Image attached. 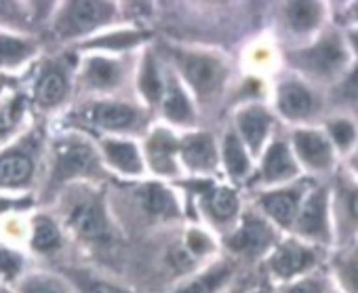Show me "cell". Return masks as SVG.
Segmentation results:
<instances>
[{
    "label": "cell",
    "mask_w": 358,
    "mask_h": 293,
    "mask_svg": "<svg viewBox=\"0 0 358 293\" xmlns=\"http://www.w3.org/2000/svg\"><path fill=\"white\" fill-rule=\"evenodd\" d=\"M222 161H224V167H226L228 176L232 180H236V182L249 178L251 171H253V159H251L249 150L245 148V143L241 141V137L236 135L234 129L224 135Z\"/></svg>",
    "instance_id": "24"
},
{
    "label": "cell",
    "mask_w": 358,
    "mask_h": 293,
    "mask_svg": "<svg viewBox=\"0 0 358 293\" xmlns=\"http://www.w3.org/2000/svg\"><path fill=\"white\" fill-rule=\"evenodd\" d=\"M331 24L339 30L358 28V3H343V9L331 11Z\"/></svg>",
    "instance_id": "37"
},
{
    "label": "cell",
    "mask_w": 358,
    "mask_h": 293,
    "mask_svg": "<svg viewBox=\"0 0 358 293\" xmlns=\"http://www.w3.org/2000/svg\"><path fill=\"white\" fill-rule=\"evenodd\" d=\"M0 87H3V80H0Z\"/></svg>",
    "instance_id": "46"
},
{
    "label": "cell",
    "mask_w": 358,
    "mask_h": 293,
    "mask_svg": "<svg viewBox=\"0 0 358 293\" xmlns=\"http://www.w3.org/2000/svg\"><path fill=\"white\" fill-rule=\"evenodd\" d=\"M327 270L339 293H358V241L329 253Z\"/></svg>",
    "instance_id": "17"
},
{
    "label": "cell",
    "mask_w": 358,
    "mask_h": 293,
    "mask_svg": "<svg viewBox=\"0 0 358 293\" xmlns=\"http://www.w3.org/2000/svg\"><path fill=\"white\" fill-rule=\"evenodd\" d=\"M289 234L314 247L333 251L335 232H333V217H331L329 180H318L308 190Z\"/></svg>",
    "instance_id": "2"
},
{
    "label": "cell",
    "mask_w": 358,
    "mask_h": 293,
    "mask_svg": "<svg viewBox=\"0 0 358 293\" xmlns=\"http://www.w3.org/2000/svg\"><path fill=\"white\" fill-rule=\"evenodd\" d=\"M103 155L108 163L124 173V176H139L143 171V161L137 150V145L129 139H103L101 141Z\"/></svg>",
    "instance_id": "23"
},
{
    "label": "cell",
    "mask_w": 358,
    "mask_h": 293,
    "mask_svg": "<svg viewBox=\"0 0 358 293\" xmlns=\"http://www.w3.org/2000/svg\"><path fill=\"white\" fill-rule=\"evenodd\" d=\"M285 62L291 74L327 93L345 74L354 57L348 49L343 32L329 24L316 38L287 49Z\"/></svg>",
    "instance_id": "1"
},
{
    "label": "cell",
    "mask_w": 358,
    "mask_h": 293,
    "mask_svg": "<svg viewBox=\"0 0 358 293\" xmlns=\"http://www.w3.org/2000/svg\"><path fill=\"white\" fill-rule=\"evenodd\" d=\"M36 47L30 41L0 34V68H17L34 55Z\"/></svg>",
    "instance_id": "32"
},
{
    "label": "cell",
    "mask_w": 358,
    "mask_h": 293,
    "mask_svg": "<svg viewBox=\"0 0 358 293\" xmlns=\"http://www.w3.org/2000/svg\"><path fill=\"white\" fill-rule=\"evenodd\" d=\"M331 293H339V291H335V289H333V291H331Z\"/></svg>",
    "instance_id": "45"
},
{
    "label": "cell",
    "mask_w": 358,
    "mask_h": 293,
    "mask_svg": "<svg viewBox=\"0 0 358 293\" xmlns=\"http://www.w3.org/2000/svg\"><path fill=\"white\" fill-rule=\"evenodd\" d=\"M68 95V78L66 72L57 66H49L41 72L36 87H34V97L38 106L43 108H55L59 106Z\"/></svg>",
    "instance_id": "28"
},
{
    "label": "cell",
    "mask_w": 358,
    "mask_h": 293,
    "mask_svg": "<svg viewBox=\"0 0 358 293\" xmlns=\"http://www.w3.org/2000/svg\"><path fill=\"white\" fill-rule=\"evenodd\" d=\"M352 178H356L358 180V139H356V143H354V148H352V152L345 157V161L343 163H339Z\"/></svg>",
    "instance_id": "40"
},
{
    "label": "cell",
    "mask_w": 358,
    "mask_h": 293,
    "mask_svg": "<svg viewBox=\"0 0 358 293\" xmlns=\"http://www.w3.org/2000/svg\"><path fill=\"white\" fill-rule=\"evenodd\" d=\"M66 276L70 280V285L76 289V293H133L124 287H118L106 278H97V276H91L89 272L85 270H66Z\"/></svg>",
    "instance_id": "34"
},
{
    "label": "cell",
    "mask_w": 358,
    "mask_h": 293,
    "mask_svg": "<svg viewBox=\"0 0 358 293\" xmlns=\"http://www.w3.org/2000/svg\"><path fill=\"white\" fill-rule=\"evenodd\" d=\"M276 114L293 127H312L324 118V93L308 85L295 74L278 80L274 91Z\"/></svg>",
    "instance_id": "3"
},
{
    "label": "cell",
    "mask_w": 358,
    "mask_h": 293,
    "mask_svg": "<svg viewBox=\"0 0 358 293\" xmlns=\"http://www.w3.org/2000/svg\"><path fill=\"white\" fill-rule=\"evenodd\" d=\"M139 89L143 93V97L150 103H160L162 97V78L158 74V68L154 64V59L148 55L141 68V76H139Z\"/></svg>",
    "instance_id": "36"
},
{
    "label": "cell",
    "mask_w": 358,
    "mask_h": 293,
    "mask_svg": "<svg viewBox=\"0 0 358 293\" xmlns=\"http://www.w3.org/2000/svg\"><path fill=\"white\" fill-rule=\"evenodd\" d=\"M251 293H274V291H272V287H270L268 283H262V285H259V287H255Z\"/></svg>",
    "instance_id": "42"
},
{
    "label": "cell",
    "mask_w": 358,
    "mask_h": 293,
    "mask_svg": "<svg viewBox=\"0 0 358 293\" xmlns=\"http://www.w3.org/2000/svg\"><path fill=\"white\" fill-rule=\"evenodd\" d=\"M62 245V232L57 224L49 217H36L32 228V249L38 253H51L59 249Z\"/></svg>",
    "instance_id": "35"
},
{
    "label": "cell",
    "mask_w": 358,
    "mask_h": 293,
    "mask_svg": "<svg viewBox=\"0 0 358 293\" xmlns=\"http://www.w3.org/2000/svg\"><path fill=\"white\" fill-rule=\"evenodd\" d=\"M289 143L306 178L329 180L337 171L339 157L320 124L293 127L289 133Z\"/></svg>",
    "instance_id": "4"
},
{
    "label": "cell",
    "mask_w": 358,
    "mask_h": 293,
    "mask_svg": "<svg viewBox=\"0 0 358 293\" xmlns=\"http://www.w3.org/2000/svg\"><path fill=\"white\" fill-rule=\"evenodd\" d=\"M205 211L222 226H228L241 217V199L234 188L213 186L205 194Z\"/></svg>",
    "instance_id": "21"
},
{
    "label": "cell",
    "mask_w": 358,
    "mask_h": 293,
    "mask_svg": "<svg viewBox=\"0 0 358 293\" xmlns=\"http://www.w3.org/2000/svg\"><path fill=\"white\" fill-rule=\"evenodd\" d=\"M139 205L152 217H175L179 213L177 201L171 190L160 184H145L137 192Z\"/></svg>",
    "instance_id": "29"
},
{
    "label": "cell",
    "mask_w": 358,
    "mask_h": 293,
    "mask_svg": "<svg viewBox=\"0 0 358 293\" xmlns=\"http://www.w3.org/2000/svg\"><path fill=\"white\" fill-rule=\"evenodd\" d=\"M175 64H177L179 74L188 83V87L203 101L215 97L228 80L226 62L211 53L182 51V53H175Z\"/></svg>",
    "instance_id": "7"
},
{
    "label": "cell",
    "mask_w": 358,
    "mask_h": 293,
    "mask_svg": "<svg viewBox=\"0 0 358 293\" xmlns=\"http://www.w3.org/2000/svg\"><path fill=\"white\" fill-rule=\"evenodd\" d=\"M55 171L59 180H68L76 176H93L99 171V159L89 141L72 139L57 148Z\"/></svg>",
    "instance_id": "15"
},
{
    "label": "cell",
    "mask_w": 358,
    "mask_h": 293,
    "mask_svg": "<svg viewBox=\"0 0 358 293\" xmlns=\"http://www.w3.org/2000/svg\"><path fill=\"white\" fill-rule=\"evenodd\" d=\"M343 36H345V43H348V49L352 53L354 59H358V28H348V30H341Z\"/></svg>",
    "instance_id": "41"
},
{
    "label": "cell",
    "mask_w": 358,
    "mask_h": 293,
    "mask_svg": "<svg viewBox=\"0 0 358 293\" xmlns=\"http://www.w3.org/2000/svg\"><path fill=\"white\" fill-rule=\"evenodd\" d=\"M17 122V101L0 103V135H5Z\"/></svg>",
    "instance_id": "38"
},
{
    "label": "cell",
    "mask_w": 358,
    "mask_h": 293,
    "mask_svg": "<svg viewBox=\"0 0 358 293\" xmlns=\"http://www.w3.org/2000/svg\"><path fill=\"white\" fill-rule=\"evenodd\" d=\"M122 78V64L108 57H91L85 66V80L95 89H112Z\"/></svg>",
    "instance_id": "30"
},
{
    "label": "cell",
    "mask_w": 358,
    "mask_h": 293,
    "mask_svg": "<svg viewBox=\"0 0 358 293\" xmlns=\"http://www.w3.org/2000/svg\"><path fill=\"white\" fill-rule=\"evenodd\" d=\"M318 180L312 178H301L293 184L280 186V188H270L259 192L257 196V207L259 213L276 228V230H285L291 232L295 217L299 213L301 201L308 194V190L316 184Z\"/></svg>",
    "instance_id": "9"
},
{
    "label": "cell",
    "mask_w": 358,
    "mask_h": 293,
    "mask_svg": "<svg viewBox=\"0 0 358 293\" xmlns=\"http://www.w3.org/2000/svg\"><path fill=\"white\" fill-rule=\"evenodd\" d=\"M112 17H114V5L110 3L74 0V3H68L57 15L55 30L62 38H76L112 22Z\"/></svg>",
    "instance_id": "12"
},
{
    "label": "cell",
    "mask_w": 358,
    "mask_h": 293,
    "mask_svg": "<svg viewBox=\"0 0 358 293\" xmlns=\"http://www.w3.org/2000/svg\"><path fill=\"white\" fill-rule=\"evenodd\" d=\"M179 155L188 169L209 173L220 163V152L211 133H194L179 143Z\"/></svg>",
    "instance_id": "18"
},
{
    "label": "cell",
    "mask_w": 358,
    "mask_h": 293,
    "mask_svg": "<svg viewBox=\"0 0 358 293\" xmlns=\"http://www.w3.org/2000/svg\"><path fill=\"white\" fill-rule=\"evenodd\" d=\"M91 120L103 131L129 133L141 124V114L135 106L124 101H97L91 106Z\"/></svg>",
    "instance_id": "16"
},
{
    "label": "cell",
    "mask_w": 358,
    "mask_h": 293,
    "mask_svg": "<svg viewBox=\"0 0 358 293\" xmlns=\"http://www.w3.org/2000/svg\"><path fill=\"white\" fill-rule=\"evenodd\" d=\"M228 293H249V291H247V287H245V285H241V287H234V289H230Z\"/></svg>",
    "instance_id": "43"
},
{
    "label": "cell",
    "mask_w": 358,
    "mask_h": 293,
    "mask_svg": "<svg viewBox=\"0 0 358 293\" xmlns=\"http://www.w3.org/2000/svg\"><path fill=\"white\" fill-rule=\"evenodd\" d=\"M278 241V230L262 213L249 211L238 217V226L228 234L226 245L232 255L253 262L259 257H268Z\"/></svg>",
    "instance_id": "8"
},
{
    "label": "cell",
    "mask_w": 358,
    "mask_h": 293,
    "mask_svg": "<svg viewBox=\"0 0 358 293\" xmlns=\"http://www.w3.org/2000/svg\"><path fill=\"white\" fill-rule=\"evenodd\" d=\"M331 217L335 232V247H345L358 241V180L341 165L329 178Z\"/></svg>",
    "instance_id": "6"
},
{
    "label": "cell",
    "mask_w": 358,
    "mask_h": 293,
    "mask_svg": "<svg viewBox=\"0 0 358 293\" xmlns=\"http://www.w3.org/2000/svg\"><path fill=\"white\" fill-rule=\"evenodd\" d=\"M234 270L236 268H234L232 262L213 264L211 268H207L205 272H201L192 280L184 283L175 293H220L230 285V280L234 276Z\"/></svg>",
    "instance_id": "26"
},
{
    "label": "cell",
    "mask_w": 358,
    "mask_h": 293,
    "mask_svg": "<svg viewBox=\"0 0 358 293\" xmlns=\"http://www.w3.org/2000/svg\"><path fill=\"white\" fill-rule=\"evenodd\" d=\"M0 293H13V291H9L7 287H3V285H0Z\"/></svg>",
    "instance_id": "44"
},
{
    "label": "cell",
    "mask_w": 358,
    "mask_h": 293,
    "mask_svg": "<svg viewBox=\"0 0 358 293\" xmlns=\"http://www.w3.org/2000/svg\"><path fill=\"white\" fill-rule=\"evenodd\" d=\"M179 152V143L166 133V131H156L148 139V161L150 167L160 173V176H175V155Z\"/></svg>",
    "instance_id": "27"
},
{
    "label": "cell",
    "mask_w": 358,
    "mask_h": 293,
    "mask_svg": "<svg viewBox=\"0 0 358 293\" xmlns=\"http://www.w3.org/2000/svg\"><path fill=\"white\" fill-rule=\"evenodd\" d=\"M234 122V131L245 143L251 159H259L276 133V116L264 103H247L236 112Z\"/></svg>",
    "instance_id": "13"
},
{
    "label": "cell",
    "mask_w": 358,
    "mask_h": 293,
    "mask_svg": "<svg viewBox=\"0 0 358 293\" xmlns=\"http://www.w3.org/2000/svg\"><path fill=\"white\" fill-rule=\"evenodd\" d=\"M34 161L30 155L22 150H9L0 155V186L20 188L32 182Z\"/></svg>",
    "instance_id": "25"
},
{
    "label": "cell",
    "mask_w": 358,
    "mask_h": 293,
    "mask_svg": "<svg viewBox=\"0 0 358 293\" xmlns=\"http://www.w3.org/2000/svg\"><path fill=\"white\" fill-rule=\"evenodd\" d=\"M320 127L324 129L327 137L331 139L337 157L345 159L352 152L354 143L358 139V120H354L348 114H329L322 118Z\"/></svg>",
    "instance_id": "22"
},
{
    "label": "cell",
    "mask_w": 358,
    "mask_h": 293,
    "mask_svg": "<svg viewBox=\"0 0 358 293\" xmlns=\"http://www.w3.org/2000/svg\"><path fill=\"white\" fill-rule=\"evenodd\" d=\"M164 116L175 124H192L194 122V110L188 99V93L184 85L179 83L175 74H169L162 80V97H160Z\"/></svg>",
    "instance_id": "19"
},
{
    "label": "cell",
    "mask_w": 358,
    "mask_h": 293,
    "mask_svg": "<svg viewBox=\"0 0 358 293\" xmlns=\"http://www.w3.org/2000/svg\"><path fill=\"white\" fill-rule=\"evenodd\" d=\"M20 268H22V259L17 255H13L7 249H0V274L13 278Z\"/></svg>",
    "instance_id": "39"
},
{
    "label": "cell",
    "mask_w": 358,
    "mask_h": 293,
    "mask_svg": "<svg viewBox=\"0 0 358 293\" xmlns=\"http://www.w3.org/2000/svg\"><path fill=\"white\" fill-rule=\"evenodd\" d=\"M335 287H333V280L329 276V270L327 266L306 274V276H299L291 283H285L278 293H331Z\"/></svg>",
    "instance_id": "33"
},
{
    "label": "cell",
    "mask_w": 358,
    "mask_h": 293,
    "mask_svg": "<svg viewBox=\"0 0 358 293\" xmlns=\"http://www.w3.org/2000/svg\"><path fill=\"white\" fill-rule=\"evenodd\" d=\"M327 110L333 108L331 114H348V110L358 108V59L345 70V74L324 93Z\"/></svg>",
    "instance_id": "20"
},
{
    "label": "cell",
    "mask_w": 358,
    "mask_h": 293,
    "mask_svg": "<svg viewBox=\"0 0 358 293\" xmlns=\"http://www.w3.org/2000/svg\"><path fill=\"white\" fill-rule=\"evenodd\" d=\"M280 26L282 30L295 41L293 47L303 45L316 38L327 26L331 11L324 3H314V0H291V3L280 5Z\"/></svg>",
    "instance_id": "10"
},
{
    "label": "cell",
    "mask_w": 358,
    "mask_h": 293,
    "mask_svg": "<svg viewBox=\"0 0 358 293\" xmlns=\"http://www.w3.org/2000/svg\"><path fill=\"white\" fill-rule=\"evenodd\" d=\"M68 226L85 241H97L108 236V213L103 203L97 196H85L76 201L68 215H66Z\"/></svg>",
    "instance_id": "14"
},
{
    "label": "cell",
    "mask_w": 358,
    "mask_h": 293,
    "mask_svg": "<svg viewBox=\"0 0 358 293\" xmlns=\"http://www.w3.org/2000/svg\"><path fill=\"white\" fill-rule=\"evenodd\" d=\"M329 253L331 251L314 247V245L303 243L289 234V236L280 238L274 245V249L268 253V257H266L268 274H270V278H274L280 285L291 283L299 276H306V274L327 266Z\"/></svg>",
    "instance_id": "5"
},
{
    "label": "cell",
    "mask_w": 358,
    "mask_h": 293,
    "mask_svg": "<svg viewBox=\"0 0 358 293\" xmlns=\"http://www.w3.org/2000/svg\"><path fill=\"white\" fill-rule=\"evenodd\" d=\"M17 293H76V289L64 276L36 272L22 276V280L17 283Z\"/></svg>",
    "instance_id": "31"
},
{
    "label": "cell",
    "mask_w": 358,
    "mask_h": 293,
    "mask_svg": "<svg viewBox=\"0 0 358 293\" xmlns=\"http://www.w3.org/2000/svg\"><path fill=\"white\" fill-rule=\"evenodd\" d=\"M301 167L295 161V155L291 150L289 137L274 133L266 150L259 157V169H257V180L262 186L270 188H280L287 184H293L301 180Z\"/></svg>",
    "instance_id": "11"
}]
</instances>
